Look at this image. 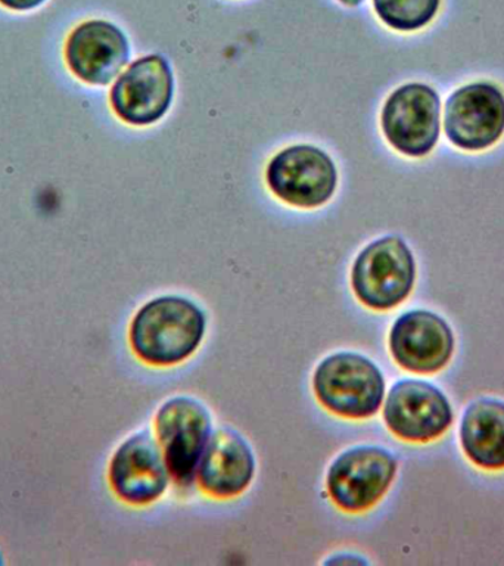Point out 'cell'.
Returning a JSON list of instances; mask_svg holds the SVG:
<instances>
[{
    "mask_svg": "<svg viewBox=\"0 0 504 566\" xmlns=\"http://www.w3.org/2000/svg\"><path fill=\"white\" fill-rule=\"evenodd\" d=\"M267 184L282 201L314 208L329 201L338 185V171L325 150L296 145L283 149L269 164Z\"/></svg>",
    "mask_w": 504,
    "mask_h": 566,
    "instance_id": "cell-8",
    "label": "cell"
},
{
    "mask_svg": "<svg viewBox=\"0 0 504 566\" xmlns=\"http://www.w3.org/2000/svg\"><path fill=\"white\" fill-rule=\"evenodd\" d=\"M389 353L401 369L414 375H435L450 365L455 336L449 322L429 310H410L392 323Z\"/></svg>",
    "mask_w": 504,
    "mask_h": 566,
    "instance_id": "cell-7",
    "label": "cell"
},
{
    "mask_svg": "<svg viewBox=\"0 0 504 566\" xmlns=\"http://www.w3.org/2000/svg\"><path fill=\"white\" fill-rule=\"evenodd\" d=\"M207 318L192 301L159 296L136 313L130 323V347L149 366H176L192 356L206 335Z\"/></svg>",
    "mask_w": 504,
    "mask_h": 566,
    "instance_id": "cell-1",
    "label": "cell"
},
{
    "mask_svg": "<svg viewBox=\"0 0 504 566\" xmlns=\"http://www.w3.org/2000/svg\"><path fill=\"white\" fill-rule=\"evenodd\" d=\"M3 564H4L3 555H2V551H0V565H3Z\"/></svg>",
    "mask_w": 504,
    "mask_h": 566,
    "instance_id": "cell-19",
    "label": "cell"
},
{
    "mask_svg": "<svg viewBox=\"0 0 504 566\" xmlns=\"http://www.w3.org/2000/svg\"><path fill=\"white\" fill-rule=\"evenodd\" d=\"M397 469L396 455L384 447H353L330 464L326 478L327 493L340 511H369L387 494L396 480Z\"/></svg>",
    "mask_w": 504,
    "mask_h": 566,
    "instance_id": "cell-5",
    "label": "cell"
},
{
    "mask_svg": "<svg viewBox=\"0 0 504 566\" xmlns=\"http://www.w3.org/2000/svg\"><path fill=\"white\" fill-rule=\"evenodd\" d=\"M440 96L427 84L397 88L382 111V128L389 144L409 157L431 153L440 136Z\"/></svg>",
    "mask_w": 504,
    "mask_h": 566,
    "instance_id": "cell-9",
    "label": "cell"
},
{
    "mask_svg": "<svg viewBox=\"0 0 504 566\" xmlns=\"http://www.w3.org/2000/svg\"><path fill=\"white\" fill-rule=\"evenodd\" d=\"M340 3L347 4V7H358L365 2V0H339Z\"/></svg>",
    "mask_w": 504,
    "mask_h": 566,
    "instance_id": "cell-18",
    "label": "cell"
},
{
    "mask_svg": "<svg viewBox=\"0 0 504 566\" xmlns=\"http://www.w3.org/2000/svg\"><path fill=\"white\" fill-rule=\"evenodd\" d=\"M444 126L451 144L466 150L490 148L504 132V96L494 84H468L449 97Z\"/></svg>",
    "mask_w": 504,
    "mask_h": 566,
    "instance_id": "cell-12",
    "label": "cell"
},
{
    "mask_svg": "<svg viewBox=\"0 0 504 566\" xmlns=\"http://www.w3.org/2000/svg\"><path fill=\"white\" fill-rule=\"evenodd\" d=\"M313 388L323 407L347 419L371 418L385 398L382 371L358 353L326 357L314 371Z\"/></svg>",
    "mask_w": 504,
    "mask_h": 566,
    "instance_id": "cell-2",
    "label": "cell"
},
{
    "mask_svg": "<svg viewBox=\"0 0 504 566\" xmlns=\"http://www.w3.org/2000/svg\"><path fill=\"white\" fill-rule=\"evenodd\" d=\"M65 60L82 82L106 86L130 60V44L113 22L87 20L75 25L66 38Z\"/></svg>",
    "mask_w": 504,
    "mask_h": 566,
    "instance_id": "cell-13",
    "label": "cell"
},
{
    "mask_svg": "<svg viewBox=\"0 0 504 566\" xmlns=\"http://www.w3.org/2000/svg\"><path fill=\"white\" fill-rule=\"evenodd\" d=\"M155 429L170 476L189 486L210 441V411L195 398L175 397L159 407Z\"/></svg>",
    "mask_w": 504,
    "mask_h": 566,
    "instance_id": "cell-6",
    "label": "cell"
},
{
    "mask_svg": "<svg viewBox=\"0 0 504 566\" xmlns=\"http://www.w3.org/2000/svg\"><path fill=\"white\" fill-rule=\"evenodd\" d=\"M254 472V454L237 431L220 428L211 433L197 471L203 493L216 499L237 497L251 484Z\"/></svg>",
    "mask_w": 504,
    "mask_h": 566,
    "instance_id": "cell-14",
    "label": "cell"
},
{
    "mask_svg": "<svg viewBox=\"0 0 504 566\" xmlns=\"http://www.w3.org/2000/svg\"><path fill=\"white\" fill-rule=\"evenodd\" d=\"M49 0H0V8L9 12L30 13L43 8Z\"/></svg>",
    "mask_w": 504,
    "mask_h": 566,
    "instance_id": "cell-17",
    "label": "cell"
},
{
    "mask_svg": "<svg viewBox=\"0 0 504 566\" xmlns=\"http://www.w3.org/2000/svg\"><path fill=\"white\" fill-rule=\"evenodd\" d=\"M416 281L414 256L396 234L371 242L354 261V294L366 307L388 312L405 303Z\"/></svg>",
    "mask_w": 504,
    "mask_h": 566,
    "instance_id": "cell-3",
    "label": "cell"
},
{
    "mask_svg": "<svg viewBox=\"0 0 504 566\" xmlns=\"http://www.w3.org/2000/svg\"><path fill=\"white\" fill-rule=\"evenodd\" d=\"M175 78L166 57L148 55L119 75L111 91V105L123 122L133 126L157 123L170 108Z\"/></svg>",
    "mask_w": 504,
    "mask_h": 566,
    "instance_id": "cell-11",
    "label": "cell"
},
{
    "mask_svg": "<svg viewBox=\"0 0 504 566\" xmlns=\"http://www.w3.org/2000/svg\"><path fill=\"white\" fill-rule=\"evenodd\" d=\"M459 442L477 471L504 472V400L481 397L469 402L460 418Z\"/></svg>",
    "mask_w": 504,
    "mask_h": 566,
    "instance_id": "cell-15",
    "label": "cell"
},
{
    "mask_svg": "<svg viewBox=\"0 0 504 566\" xmlns=\"http://www.w3.org/2000/svg\"><path fill=\"white\" fill-rule=\"evenodd\" d=\"M384 420L398 440L431 444L450 431L454 410L437 385L423 379H401L389 389Z\"/></svg>",
    "mask_w": 504,
    "mask_h": 566,
    "instance_id": "cell-4",
    "label": "cell"
},
{
    "mask_svg": "<svg viewBox=\"0 0 504 566\" xmlns=\"http://www.w3.org/2000/svg\"><path fill=\"white\" fill-rule=\"evenodd\" d=\"M441 0H374L376 13L388 27L414 31L428 25L437 15Z\"/></svg>",
    "mask_w": 504,
    "mask_h": 566,
    "instance_id": "cell-16",
    "label": "cell"
},
{
    "mask_svg": "<svg viewBox=\"0 0 504 566\" xmlns=\"http://www.w3.org/2000/svg\"><path fill=\"white\" fill-rule=\"evenodd\" d=\"M108 480L114 494L132 506H146L161 497L170 481V471L153 433L137 432L115 450Z\"/></svg>",
    "mask_w": 504,
    "mask_h": 566,
    "instance_id": "cell-10",
    "label": "cell"
}]
</instances>
